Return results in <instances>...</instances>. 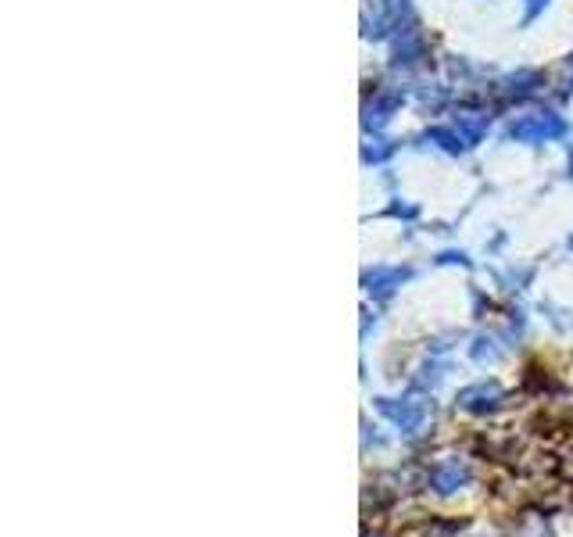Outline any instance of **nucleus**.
I'll use <instances>...</instances> for the list:
<instances>
[{
  "label": "nucleus",
  "instance_id": "f257e3e1",
  "mask_svg": "<svg viewBox=\"0 0 573 537\" xmlns=\"http://www.w3.org/2000/svg\"><path fill=\"white\" fill-rule=\"evenodd\" d=\"M466 480H470V469L462 466L459 459H448V462H441V466L434 469V487L441 491V495L455 491V487L466 484Z\"/></svg>",
  "mask_w": 573,
  "mask_h": 537
},
{
  "label": "nucleus",
  "instance_id": "f03ea898",
  "mask_svg": "<svg viewBox=\"0 0 573 537\" xmlns=\"http://www.w3.org/2000/svg\"><path fill=\"white\" fill-rule=\"evenodd\" d=\"M380 412L384 416H391L398 427L405 430V434H412V430L423 423V409L420 405H409V401H402V405H391V401H380Z\"/></svg>",
  "mask_w": 573,
  "mask_h": 537
},
{
  "label": "nucleus",
  "instance_id": "7ed1b4c3",
  "mask_svg": "<svg viewBox=\"0 0 573 537\" xmlns=\"http://www.w3.org/2000/svg\"><path fill=\"white\" fill-rule=\"evenodd\" d=\"M556 133H563V122H520V126H513V137H556Z\"/></svg>",
  "mask_w": 573,
  "mask_h": 537
}]
</instances>
